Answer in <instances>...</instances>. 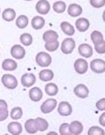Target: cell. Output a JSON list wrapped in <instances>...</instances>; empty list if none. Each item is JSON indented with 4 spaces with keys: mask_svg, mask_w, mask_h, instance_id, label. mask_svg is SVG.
Wrapping results in <instances>:
<instances>
[{
    "mask_svg": "<svg viewBox=\"0 0 105 135\" xmlns=\"http://www.w3.org/2000/svg\"><path fill=\"white\" fill-rule=\"evenodd\" d=\"M104 117H105V113L104 112L102 115L99 118V122L101 125H102L103 127H105V122H104Z\"/></svg>",
    "mask_w": 105,
    "mask_h": 135,
    "instance_id": "40",
    "label": "cell"
},
{
    "mask_svg": "<svg viewBox=\"0 0 105 135\" xmlns=\"http://www.w3.org/2000/svg\"><path fill=\"white\" fill-rule=\"evenodd\" d=\"M45 21L44 18L40 16H35L32 19L31 21V25L32 27L35 29V30H40L42 29L45 26Z\"/></svg>",
    "mask_w": 105,
    "mask_h": 135,
    "instance_id": "20",
    "label": "cell"
},
{
    "mask_svg": "<svg viewBox=\"0 0 105 135\" xmlns=\"http://www.w3.org/2000/svg\"><path fill=\"white\" fill-rule=\"evenodd\" d=\"M34 121L36 127H37L38 131H41V132H43V131H46L48 128L49 124L47 121L45 120L44 118L38 117L35 120H34Z\"/></svg>",
    "mask_w": 105,
    "mask_h": 135,
    "instance_id": "21",
    "label": "cell"
},
{
    "mask_svg": "<svg viewBox=\"0 0 105 135\" xmlns=\"http://www.w3.org/2000/svg\"><path fill=\"white\" fill-rule=\"evenodd\" d=\"M7 130H8V132L12 134L18 135L22 132L23 127L19 122H12L9 123L7 126Z\"/></svg>",
    "mask_w": 105,
    "mask_h": 135,
    "instance_id": "13",
    "label": "cell"
},
{
    "mask_svg": "<svg viewBox=\"0 0 105 135\" xmlns=\"http://www.w3.org/2000/svg\"><path fill=\"white\" fill-rule=\"evenodd\" d=\"M57 104V101L53 98H49L45 101L41 106V112L44 114H48L55 109Z\"/></svg>",
    "mask_w": 105,
    "mask_h": 135,
    "instance_id": "4",
    "label": "cell"
},
{
    "mask_svg": "<svg viewBox=\"0 0 105 135\" xmlns=\"http://www.w3.org/2000/svg\"><path fill=\"white\" fill-rule=\"evenodd\" d=\"M75 69L80 74H83L88 70V63L84 59H78L75 62Z\"/></svg>",
    "mask_w": 105,
    "mask_h": 135,
    "instance_id": "8",
    "label": "cell"
},
{
    "mask_svg": "<svg viewBox=\"0 0 105 135\" xmlns=\"http://www.w3.org/2000/svg\"><path fill=\"white\" fill-rule=\"evenodd\" d=\"M97 108H98L99 110L103 111L105 110V98H102L101 100H98L97 102Z\"/></svg>",
    "mask_w": 105,
    "mask_h": 135,
    "instance_id": "37",
    "label": "cell"
},
{
    "mask_svg": "<svg viewBox=\"0 0 105 135\" xmlns=\"http://www.w3.org/2000/svg\"><path fill=\"white\" fill-rule=\"evenodd\" d=\"M91 68L95 73H104L105 72V62L101 59L93 60L91 62Z\"/></svg>",
    "mask_w": 105,
    "mask_h": 135,
    "instance_id": "5",
    "label": "cell"
},
{
    "mask_svg": "<svg viewBox=\"0 0 105 135\" xmlns=\"http://www.w3.org/2000/svg\"><path fill=\"white\" fill-rule=\"evenodd\" d=\"M29 95V98H31V100L34 101V102H38L43 97V92L39 88L34 87L30 90Z\"/></svg>",
    "mask_w": 105,
    "mask_h": 135,
    "instance_id": "15",
    "label": "cell"
},
{
    "mask_svg": "<svg viewBox=\"0 0 105 135\" xmlns=\"http://www.w3.org/2000/svg\"><path fill=\"white\" fill-rule=\"evenodd\" d=\"M58 112L61 116H69L72 112V107L68 102H61L59 105Z\"/></svg>",
    "mask_w": 105,
    "mask_h": 135,
    "instance_id": "10",
    "label": "cell"
},
{
    "mask_svg": "<svg viewBox=\"0 0 105 135\" xmlns=\"http://www.w3.org/2000/svg\"><path fill=\"white\" fill-rule=\"evenodd\" d=\"M17 68V62L12 59H6L2 62V68L6 71H13Z\"/></svg>",
    "mask_w": 105,
    "mask_h": 135,
    "instance_id": "19",
    "label": "cell"
},
{
    "mask_svg": "<svg viewBox=\"0 0 105 135\" xmlns=\"http://www.w3.org/2000/svg\"><path fill=\"white\" fill-rule=\"evenodd\" d=\"M91 6L95 8H100L105 5V0H90Z\"/></svg>",
    "mask_w": 105,
    "mask_h": 135,
    "instance_id": "35",
    "label": "cell"
},
{
    "mask_svg": "<svg viewBox=\"0 0 105 135\" xmlns=\"http://www.w3.org/2000/svg\"><path fill=\"white\" fill-rule=\"evenodd\" d=\"M53 9L56 13H62L65 11L66 9V3L63 2H57L53 3Z\"/></svg>",
    "mask_w": 105,
    "mask_h": 135,
    "instance_id": "29",
    "label": "cell"
},
{
    "mask_svg": "<svg viewBox=\"0 0 105 135\" xmlns=\"http://www.w3.org/2000/svg\"><path fill=\"white\" fill-rule=\"evenodd\" d=\"M69 130L71 134H80L83 131V126L79 121H73L69 126Z\"/></svg>",
    "mask_w": 105,
    "mask_h": 135,
    "instance_id": "14",
    "label": "cell"
},
{
    "mask_svg": "<svg viewBox=\"0 0 105 135\" xmlns=\"http://www.w3.org/2000/svg\"><path fill=\"white\" fill-rule=\"evenodd\" d=\"M20 41L24 46H28L32 44L33 42V37L31 34L27 33H25L22 34L20 37Z\"/></svg>",
    "mask_w": 105,
    "mask_h": 135,
    "instance_id": "31",
    "label": "cell"
},
{
    "mask_svg": "<svg viewBox=\"0 0 105 135\" xmlns=\"http://www.w3.org/2000/svg\"><path fill=\"white\" fill-rule=\"evenodd\" d=\"M22 84L25 88H29L33 86L36 82L35 75L32 73L25 74L22 77Z\"/></svg>",
    "mask_w": 105,
    "mask_h": 135,
    "instance_id": "7",
    "label": "cell"
},
{
    "mask_svg": "<svg viewBox=\"0 0 105 135\" xmlns=\"http://www.w3.org/2000/svg\"><path fill=\"white\" fill-rule=\"evenodd\" d=\"M16 13L14 9L11 8L6 9L2 13V17L7 22H12L15 18Z\"/></svg>",
    "mask_w": 105,
    "mask_h": 135,
    "instance_id": "23",
    "label": "cell"
},
{
    "mask_svg": "<svg viewBox=\"0 0 105 135\" xmlns=\"http://www.w3.org/2000/svg\"><path fill=\"white\" fill-rule=\"evenodd\" d=\"M61 28L62 32L68 36H72V35H74L75 32L74 27L71 24H70L69 22H62L61 23Z\"/></svg>",
    "mask_w": 105,
    "mask_h": 135,
    "instance_id": "25",
    "label": "cell"
},
{
    "mask_svg": "<svg viewBox=\"0 0 105 135\" xmlns=\"http://www.w3.org/2000/svg\"><path fill=\"white\" fill-rule=\"evenodd\" d=\"M25 1H32V0H25Z\"/></svg>",
    "mask_w": 105,
    "mask_h": 135,
    "instance_id": "41",
    "label": "cell"
},
{
    "mask_svg": "<svg viewBox=\"0 0 105 135\" xmlns=\"http://www.w3.org/2000/svg\"><path fill=\"white\" fill-rule=\"evenodd\" d=\"M29 19L27 16H19L18 18L16 20V25L19 29H24L28 26Z\"/></svg>",
    "mask_w": 105,
    "mask_h": 135,
    "instance_id": "28",
    "label": "cell"
},
{
    "mask_svg": "<svg viewBox=\"0 0 105 135\" xmlns=\"http://www.w3.org/2000/svg\"><path fill=\"white\" fill-rule=\"evenodd\" d=\"M54 77V74L51 70H43L39 72V79L43 82H49Z\"/></svg>",
    "mask_w": 105,
    "mask_h": 135,
    "instance_id": "22",
    "label": "cell"
},
{
    "mask_svg": "<svg viewBox=\"0 0 105 135\" xmlns=\"http://www.w3.org/2000/svg\"><path fill=\"white\" fill-rule=\"evenodd\" d=\"M59 36L56 32L53 30H48L43 33V39L45 43H50L57 40Z\"/></svg>",
    "mask_w": 105,
    "mask_h": 135,
    "instance_id": "18",
    "label": "cell"
},
{
    "mask_svg": "<svg viewBox=\"0 0 105 135\" xmlns=\"http://www.w3.org/2000/svg\"><path fill=\"white\" fill-rule=\"evenodd\" d=\"M8 116V110H0V121H3L6 120Z\"/></svg>",
    "mask_w": 105,
    "mask_h": 135,
    "instance_id": "38",
    "label": "cell"
},
{
    "mask_svg": "<svg viewBox=\"0 0 105 135\" xmlns=\"http://www.w3.org/2000/svg\"><path fill=\"white\" fill-rule=\"evenodd\" d=\"M10 115L13 120H19L23 116V110L20 107H15L12 110Z\"/></svg>",
    "mask_w": 105,
    "mask_h": 135,
    "instance_id": "30",
    "label": "cell"
},
{
    "mask_svg": "<svg viewBox=\"0 0 105 135\" xmlns=\"http://www.w3.org/2000/svg\"><path fill=\"white\" fill-rule=\"evenodd\" d=\"M74 93L78 98H86L88 96L89 90L85 85L81 84L77 85L75 88Z\"/></svg>",
    "mask_w": 105,
    "mask_h": 135,
    "instance_id": "12",
    "label": "cell"
},
{
    "mask_svg": "<svg viewBox=\"0 0 105 135\" xmlns=\"http://www.w3.org/2000/svg\"><path fill=\"white\" fill-rule=\"evenodd\" d=\"M11 54L17 60H22L25 57V50L20 45H14L11 49Z\"/></svg>",
    "mask_w": 105,
    "mask_h": 135,
    "instance_id": "6",
    "label": "cell"
},
{
    "mask_svg": "<svg viewBox=\"0 0 105 135\" xmlns=\"http://www.w3.org/2000/svg\"><path fill=\"white\" fill-rule=\"evenodd\" d=\"M75 26L79 32H85L89 27L90 23L88 20L86 18H78L75 22Z\"/></svg>",
    "mask_w": 105,
    "mask_h": 135,
    "instance_id": "16",
    "label": "cell"
},
{
    "mask_svg": "<svg viewBox=\"0 0 105 135\" xmlns=\"http://www.w3.org/2000/svg\"><path fill=\"white\" fill-rule=\"evenodd\" d=\"M78 52L81 56L87 57V58L91 57L93 54L92 47L90 45L87 44H82L80 45L78 47Z\"/></svg>",
    "mask_w": 105,
    "mask_h": 135,
    "instance_id": "11",
    "label": "cell"
},
{
    "mask_svg": "<svg viewBox=\"0 0 105 135\" xmlns=\"http://www.w3.org/2000/svg\"><path fill=\"white\" fill-rule=\"evenodd\" d=\"M68 13L72 17H76L79 16L82 13V9L79 5L76 3L71 4L68 7Z\"/></svg>",
    "mask_w": 105,
    "mask_h": 135,
    "instance_id": "17",
    "label": "cell"
},
{
    "mask_svg": "<svg viewBox=\"0 0 105 135\" xmlns=\"http://www.w3.org/2000/svg\"><path fill=\"white\" fill-rule=\"evenodd\" d=\"M7 104L3 100H0V110H6L7 109Z\"/></svg>",
    "mask_w": 105,
    "mask_h": 135,
    "instance_id": "39",
    "label": "cell"
},
{
    "mask_svg": "<svg viewBox=\"0 0 105 135\" xmlns=\"http://www.w3.org/2000/svg\"><path fill=\"white\" fill-rule=\"evenodd\" d=\"M0 11H1V10H0Z\"/></svg>",
    "mask_w": 105,
    "mask_h": 135,
    "instance_id": "42",
    "label": "cell"
},
{
    "mask_svg": "<svg viewBox=\"0 0 105 135\" xmlns=\"http://www.w3.org/2000/svg\"><path fill=\"white\" fill-rule=\"evenodd\" d=\"M50 3L47 0H40L36 5V9L37 12L41 15H46L50 11Z\"/></svg>",
    "mask_w": 105,
    "mask_h": 135,
    "instance_id": "9",
    "label": "cell"
},
{
    "mask_svg": "<svg viewBox=\"0 0 105 135\" xmlns=\"http://www.w3.org/2000/svg\"><path fill=\"white\" fill-rule=\"evenodd\" d=\"M88 135H104V132L103 129L98 127H92L89 128L88 132Z\"/></svg>",
    "mask_w": 105,
    "mask_h": 135,
    "instance_id": "33",
    "label": "cell"
},
{
    "mask_svg": "<svg viewBox=\"0 0 105 135\" xmlns=\"http://www.w3.org/2000/svg\"><path fill=\"white\" fill-rule=\"evenodd\" d=\"M25 128L28 133L35 134L38 131L33 119L27 120L25 123Z\"/></svg>",
    "mask_w": 105,
    "mask_h": 135,
    "instance_id": "26",
    "label": "cell"
},
{
    "mask_svg": "<svg viewBox=\"0 0 105 135\" xmlns=\"http://www.w3.org/2000/svg\"><path fill=\"white\" fill-rule=\"evenodd\" d=\"M45 90L49 96H55L58 93V87L54 83H49L45 86Z\"/></svg>",
    "mask_w": 105,
    "mask_h": 135,
    "instance_id": "27",
    "label": "cell"
},
{
    "mask_svg": "<svg viewBox=\"0 0 105 135\" xmlns=\"http://www.w3.org/2000/svg\"><path fill=\"white\" fill-rule=\"evenodd\" d=\"M2 82L3 86L8 89H15L18 85L17 78L13 75L9 74H6L2 76Z\"/></svg>",
    "mask_w": 105,
    "mask_h": 135,
    "instance_id": "1",
    "label": "cell"
},
{
    "mask_svg": "<svg viewBox=\"0 0 105 135\" xmlns=\"http://www.w3.org/2000/svg\"><path fill=\"white\" fill-rule=\"evenodd\" d=\"M91 40H92V42H93L94 45H98L101 44L103 43L104 42V40L103 35L98 31H94L91 33Z\"/></svg>",
    "mask_w": 105,
    "mask_h": 135,
    "instance_id": "24",
    "label": "cell"
},
{
    "mask_svg": "<svg viewBox=\"0 0 105 135\" xmlns=\"http://www.w3.org/2000/svg\"><path fill=\"white\" fill-rule=\"evenodd\" d=\"M51 56L46 52H39L36 56V62L41 67H48L51 64Z\"/></svg>",
    "mask_w": 105,
    "mask_h": 135,
    "instance_id": "2",
    "label": "cell"
},
{
    "mask_svg": "<svg viewBox=\"0 0 105 135\" xmlns=\"http://www.w3.org/2000/svg\"><path fill=\"white\" fill-rule=\"evenodd\" d=\"M75 47V42L72 38H66L61 44V50L65 54H69L72 53Z\"/></svg>",
    "mask_w": 105,
    "mask_h": 135,
    "instance_id": "3",
    "label": "cell"
},
{
    "mask_svg": "<svg viewBox=\"0 0 105 135\" xmlns=\"http://www.w3.org/2000/svg\"><path fill=\"white\" fill-rule=\"evenodd\" d=\"M59 46V42L58 40H56L53 42H50V43H45V47L49 52H54L58 49Z\"/></svg>",
    "mask_w": 105,
    "mask_h": 135,
    "instance_id": "32",
    "label": "cell"
},
{
    "mask_svg": "<svg viewBox=\"0 0 105 135\" xmlns=\"http://www.w3.org/2000/svg\"><path fill=\"white\" fill-rule=\"evenodd\" d=\"M69 124L68 123H63L61 125L59 128V132L61 135L71 134L69 130Z\"/></svg>",
    "mask_w": 105,
    "mask_h": 135,
    "instance_id": "34",
    "label": "cell"
},
{
    "mask_svg": "<svg viewBox=\"0 0 105 135\" xmlns=\"http://www.w3.org/2000/svg\"><path fill=\"white\" fill-rule=\"evenodd\" d=\"M94 49H95L96 52L98 54H104L105 53V42H104L103 43L101 44L98 45H95L94 46Z\"/></svg>",
    "mask_w": 105,
    "mask_h": 135,
    "instance_id": "36",
    "label": "cell"
}]
</instances>
